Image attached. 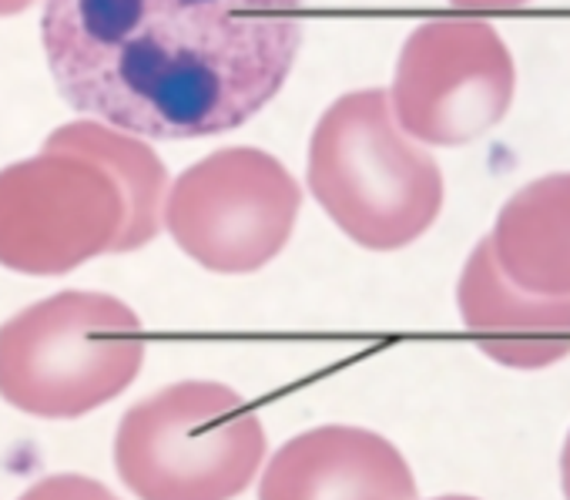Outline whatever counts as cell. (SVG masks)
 Instances as JSON below:
<instances>
[{
    "mask_svg": "<svg viewBox=\"0 0 570 500\" xmlns=\"http://www.w3.org/2000/svg\"><path fill=\"white\" fill-rule=\"evenodd\" d=\"M306 0H45L61 98L118 131L205 138L255 118L303 48Z\"/></svg>",
    "mask_w": 570,
    "mask_h": 500,
    "instance_id": "obj_1",
    "label": "cell"
},
{
    "mask_svg": "<svg viewBox=\"0 0 570 500\" xmlns=\"http://www.w3.org/2000/svg\"><path fill=\"white\" fill-rule=\"evenodd\" d=\"M456 306L476 350L500 366L543 370L570 356V296L550 300L517 290L500 273L487 235L463 263Z\"/></svg>",
    "mask_w": 570,
    "mask_h": 500,
    "instance_id": "obj_9",
    "label": "cell"
},
{
    "mask_svg": "<svg viewBox=\"0 0 570 500\" xmlns=\"http://www.w3.org/2000/svg\"><path fill=\"white\" fill-rule=\"evenodd\" d=\"M299 208V182L278 158L262 148H222L168 185L161 222L198 266L238 276L282 253Z\"/></svg>",
    "mask_w": 570,
    "mask_h": 500,
    "instance_id": "obj_5",
    "label": "cell"
},
{
    "mask_svg": "<svg viewBox=\"0 0 570 500\" xmlns=\"http://www.w3.org/2000/svg\"><path fill=\"white\" fill-rule=\"evenodd\" d=\"M500 273L523 293L570 296V171L520 185L487 235Z\"/></svg>",
    "mask_w": 570,
    "mask_h": 500,
    "instance_id": "obj_10",
    "label": "cell"
},
{
    "mask_svg": "<svg viewBox=\"0 0 570 500\" xmlns=\"http://www.w3.org/2000/svg\"><path fill=\"white\" fill-rule=\"evenodd\" d=\"M31 8V0H0V18H11Z\"/></svg>",
    "mask_w": 570,
    "mask_h": 500,
    "instance_id": "obj_15",
    "label": "cell"
},
{
    "mask_svg": "<svg viewBox=\"0 0 570 500\" xmlns=\"http://www.w3.org/2000/svg\"><path fill=\"white\" fill-rule=\"evenodd\" d=\"M560 487H563V500H570V430H567L563 450H560Z\"/></svg>",
    "mask_w": 570,
    "mask_h": 500,
    "instance_id": "obj_14",
    "label": "cell"
},
{
    "mask_svg": "<svg viewBox=\"0 0 570 500\" xmlns=\"http://www.w3.org/2000/svg\"><path fill=\"white\" fill-rule=\"evenodd\" d=\"M141 363V320L108 293H58L0 326V396L41 420H78L111 403Z\"/></svg>",
    "mask_w": 570,
    "mask_h": 500,
    "instance_id": "obj_3",
    "label": "cell"
},
{
    "mask_svg": "<svg viewBox=\"0 0 570 500\" xmlns=\"http://www.w3.org/2000/svg\"><path fill=\"white\" fill-rule=\"evenodd\" d=\"M386 95L413 141L470 145L507 118L517 61L490 21H426L403 41Z\"/></svg>",
    "mask_w": 570,
    "mask_h": 500,
    "instance_id": "obj_7",
    "label": "cell"
},
{
    "mask_svg": "<svg viewBox=\"0 0 570 500\" xmlns=\"http://www.w3.org/2000/svg\"><path fill=\"white\" fill-rule=\"evenodd\" d=\"M430 500H480V497H470V493H443V497H430Z\"/></svg>",
    "mask_w": 570,
    "mask_h": 500,
    "instance_id": "obj_16",
    "label": "cell"
},
{
    "mask_svg": "<svg viewBox=\"0 0 570 500\" xmlns=\"http://www.w3.org/2000/svg\"><path fill=\"white\" fill-rule=\"evenodd\" d=\"M265 457L258 413L225 383L181 380L135 403L115 467L138 500H235Z\"/></svg>",
    "mask_w": 570,
    "mask_h": 500,
    "instance_id": "obj_4",
    "label": "cell"
},
{
    "mask_svg": "<svg viewBox=\"0 0 570 500\" xmlns=\"http://www.w3.org/2000/svg\"><path fill=\"white\" fill-rule=\"evenodd\" d=\"M18 500H118L105 483L81 477V473H58L38 480L31 490H24Z\"/></svg>",
    "mask_w": 570,
    "mask_h": 500,
    "instance_id": "obj_12",
    "label": "cell"
},
{
    "mask_svg": "<svg viewBox=\"0 0 570 500\" xmlns=\"http://www.w3.org/2000/svg\"><path fill=\"white\" fill-rule=\"evenodd\" d=\"M258 500H416V477L386 437L330 423L275 450Z\"/></svg>",
    "mask_w": 570,
    "mask_h": 500,
    "instance_id": "obj_8",
    "label": "cell"
},
{
    "mask_svg": "<svg viewBox=\"0 0 570 500\" xmlns=\"http://www.w3.org/2000/svg\"><path fill=\"white\" fill-rule=\"evenodd\" d=\"M125 232L121 185L98 161L48 151L0 168V266L61 276L105 253Z\"/></svg>",
    "mask_w": 570,
    "mask_h": 500,
    "instance_id": "obj_6",
    "label": "cell"
},
{
    "mask_svg": "<svg viewBox=\"0 0 570 500\" xmlns=\"http://www.w3.org/2000/svg\"><path fill=\"white\" fill-rule=\"evenodd\" d=\"M48 151H68L98 161L121 185L125 195V232L115 253H135L148 245L161 228V212L168 198V171L161 158L128 131L98 121H71L48 135Z\"/></svg>",
    "mask_w": 570,
    "mask_h": 500,
    "instance_id": "obj_11",
    "label": "cell"
},
{
    "mask_svg": "<svg viewBox=\"0 0 570 500\" xmlns=\"http://www.w3.org/2000/svg\"><path fill=\"white\" fill-rule=\"evenodd\" d=\"M450 4L460 11H517L527 8L530 0H450Z\"/></svg>",
    "mask_w": 570,
    "mask_h": 500,
    "instance_id": "obj_13",
    "label": "cell"
},
{
    "mask_svg": "<svg viewBox=\"0 0 570 500\" xmlns=\"http://www.w3.org/2000/svg\"><path fill=\"white\" fill-rule=\"evenodd\" d=\"M309 188L373 253L426 235L446 198L440 161L396 125L386 88L350 91L326 108L309 141Z\"/></svg>",
    "mask_w": 570,
    "mask_h": 500,
    "instance_id": "obj_2",
    "label": "cell"
}]
</instances>
